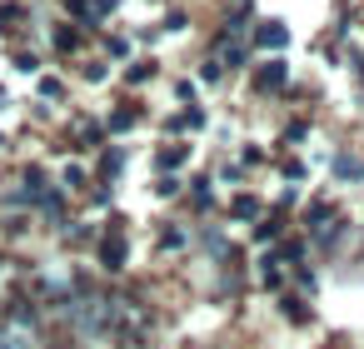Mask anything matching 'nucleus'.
<instances>
[{
  "instance_id": "5",
  "label": "nucleus",
  "mask_w": 364,
  "mask_h": 349,
  "mask_svg": "<svg viewBox=\"0 0 364 349\" xmlns=\"http://www.w3.org/2000/svg\"><path fill=\"white\" fill-rule=\"evenodd\" d=\"M41 95H46V100H60L65 90H60V80H41Z\"/></svg>"
},
{
  "instance_id": "2",
  "label": "nucleus",
  "mask_w": 364,
  "mask_h": 349,
  "mask_svg": "<svg viewBox=\"0 0 364 349\" xmlns=\"http://www.w3.org/2000/svg\"><path fill=\"white\" fill-rule=\"evenodd\" d=\"M284 80H289V65H284V60H264V70L255 75V85H259V90H279Z\"/></svg>"
},
{
  "instance_id": "4",
  "label": "nucleus",
  "mask_w": 364,
  "mask_h": 349,
  "mask_svg": "<svg viewBox=\"0 0 364 349\" xmlns=\"http://www.w3.org/2000/svg\"><path fill=\"white\" fill-rule=\"evenodd\" d=\"M100 259H105V269H120V264H125V240H120V235H105Z\"/></svg>"
},
{
  "instance_id": "1",
  "label": "nucleus",
  "mask_w": 364,
  "mask_h": 349,
  "mask_svg": "<svg viewBox=\"0 0 364 349\" xmlns=\"http://www.w3.org/2000/svg\"><path fill=\"white\" fill-rule=\"evenodd\" d=\"M255 41H259L264 50H279V45H289V26H284V21H264V26L255 31Z\"/></svg>"
},
{
  "instance_id": "3",
  "label": "nucleus",
  "mask_w": 364,
  "mask_h": 349,
  "mask_svg": "<svg viewBox=\"0 0 364 349\" xmlns=\"http://www.w3.org/2000/svg\"><path fill=\"white\" fill-rule=\"evenodd\" d=\"M0 349H36V334L26 324H6L0 329Z\"/></svg>"
}]
</instances>
